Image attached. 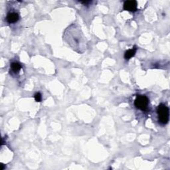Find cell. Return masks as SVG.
Listing matches in <instances>:
<instances>
[{"label": "cell", "mask_w": 170, "mask_h": 170, "mask_svg": "<svg viewBox=\"0 0 170 170\" xmlns=\"http://www.w3.org/2000/svg\"><path fill=\"white\" fill-rule=\"evenodd\" d=\"M136 51H137L136 46H134L132 49L128 50V51H126L124 53V59L126 60H129L132 57H133V56L136 55Z\"/></svg>", "instance_id": "cell-6"}, {"label": "cell", "mask_w": 170, "mask_h": 170, "mask_svg": "<svg viewBox=\"0 0 170 170\" xmlns=\"http://www.w3.org/2000/svg\"><path fill=\"white\" fill-rule=\"evenodd\" d=\"M1 166H2L1 169H2V170H4V169H5V165H1Z\"/></svg>", "instance_id": "cell-10"}, {"label": "cell", "mask_w": 170, "mask_h": 170, "mask_svg": "<svg viewBox=\"0 0 170 170\" xmlns=\"http://www.w3.org/2000/svg\"><path fill=\"white\" fill-rule=\"evenodd\" d=\"M138 4L136 1H126L124 4V9L130 12H135L137 10Z\"/></svg>", "instance_id": "cell-4"}, {"label": "cell", "mask_w": 170, "mask_h": 170, "mask_svg": "<svg viewBox=\"0 0 170 170\" xmlns=\"http://www.w3.org/2000/svg\"><path fill=\"white\" fill-rule=\"evenodd\" d=\"M80 3H81V4H83L85 5H87L88 4H90L92 3V2L91 1H85V2H80Z\"/></svg>", "instance_id": "cell-9"}, {"label": "cell", "mask_w": 170, "mask_h": 170, "mask_svg": "<svg viewBox=\"0 0 170 170\" xmlns=\"http://www.w3.org/2000/svg\"><path fill=\"white\" fill-rule=\"evenodd\" d=\"M150 100L145 95H138L134 100V105L138 109L145 111L147 109Z\"/></svg>", "instance_id": "cell-3"}, {"label": "cell", "mask_w": 170, "mask_h": 170, "mask_svg": "<svg viewBox=\"0 0 170 170\" xmlns=\"http://www.w3.org/2000/svg\"><path fill=\"white\" fill-rule=\"evenodd\" d=\"M34 98H35V100L36 102H41L42 100L41 94L40 93H35V94L34 95Z\"/></svg>", "instance_id": "cell-8"}, {"label": "cell", "mask_w": 170, "mask_h": 170, "mask_svg": "<svg viewBox=\"0 0 170 170\" xmlns=\"http://www.w3.org/2000/svg\"><path fill=\"white\" fill-rule=\"evenodd\" d=\"M11 68L12 71L15 72V73H18L21 69V65L20 62L15 61L11 64Z\"/></svg>", "instance_id": "cell-7"}, {"label": "cell", "mask_w": 170, "mask_h": 170, "mask_svg": "<svg viewBox=\"0 0 170 170\" xmlns=\"http://www.w3.org/2000/svg\"><path fill=\"white\" fill-rule=\"evenodd\" d=\"M65 38L74 49L77 51L79 49V53L83 52L84 48L86 47L84 45V39L79 28L74 25L68 27L65 33ZM86 49V48H85Z\"/></svg>", "instance_id": "cell-1"}, {"label": "cell", "mask_w": 170, "mask_h": 170, "mask_svg": "<svg viewBox=\"0 0 170 170\" xmlns=\"http://www.w3.org/2000/svg\"><path fill=\"white\" fill-rule=\"evenodd\" d=\"M19 19H20V16H19V14L16 12H10L7 15V17H6V20L9 23H16L19 20Z\"/></svg>", "instance_id": "cell-5"}, {"label": "cell", "mask_w": 170, "mask_h": 170, "mask_svg": "<svg viewBox=\"0 0 170 170\" xmlns=\"http://www.w3.org/2000/svg\"><path fill=\"white\" fill-rule=\"evenodd\" d=\"M157 113L158 115V120L162 124H167L169 120V109L165 104L161 103L157 108Z\"/></svg>", "instance_id": "cell-2"}]
</instances>
